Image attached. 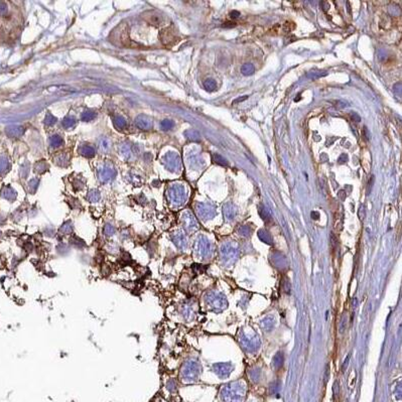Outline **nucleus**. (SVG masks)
Listing matches in <instances>:
<instances>
[{"instance_id": "f257e3e1", "label": "nucleus", "mask_w": 402, "mask_h": 402, "mask_svg": "<svg viewBox=\"0 0 402 402\" xmlns=\"http://www.w3.org/2000/svg\"><path fill=\"white\" fill-rule=\"evenodd\" d=\"M71 245H73L75 248L78 249V250H82L84 247L86 246L85 242L81 239H79V238H73V239L71 240Z\"/></svg>"}, {"instance_id": "20e7f679", "label": "nucleus", "mask_w": 402, "mask_h": 402, "mask_svg": "<svg viewBox=\"0 0 402 402\" xmlns=\"http://www.w3.org/2000/svg\"><path fill=\"white\" fill-rule=\"evenodd\" d=\"M350 358H351V355H348V357H347V359L345 360V362H344V365H343V370H345L346 369V367L348 366V363H349V360H350Z\"/></svg>"}, {"instance_id": "39448f33", "label": "nucleus", "mask_w": 402, "mask_h": 402, "mask_svg": "<svg viewBox=\"0 0 402 402\" xmlns=\"http://www.w3.org/2000/svg\"><path fill=\"white\" fill-rule=\"evenodd\" d=\"M373 180H374V176L372 175L371 176V180H369V184H368V194H369V191H370V189H372V185H373Z\"/></svg>"}, {"instance_id": "f03ea898", "label": "nucleus", "mask_w": 402, "mask_h": 402, "mask_svg": "<svg viewBox=\"0 0 402 402\" xmlns=\"http://www.w3.org/2000/svg\"><path fill=\"white\" fill-rule=\"evenodd\" d=\"M347 322H348L347 315L344 314V315L342 316V317H341L340 325H339V331H340V333H341V334H343L344 332L346 331V329H347Z\"/></svg>"}, {"instance_id": "7ed1b4c3", "label": "nucleus", "mask_w": 402, "mask_h": 402, "mask_svg": "<svg viewBox=\"0 0 402 402\" xmlns=\"http://www.w3.org/2000/svg\"><path fill=\"white\" fill-rule=\"evenodd\" d=\"M115 233V230L112 227H107L106 229H105V234H106V236H113V234Z\"/></svg>"}, {"instance_id": "423d86ee", "label": "nucleus", "mask_w": 402, "mask_h": 402, "mask_svg": "<svg viewBox=\"0 0 402 402\" xmlns=\"http://www.w3.org/2000/svg\"><path fill=\"white\" fill-rule=\"evenodd\" d=\"M245 99H247V96H246V97H244V98H239V99H238V100H236V101L233 102V104H234V103L239 102V101H243V100H245Z\"/></svg>"}]
</instances>
